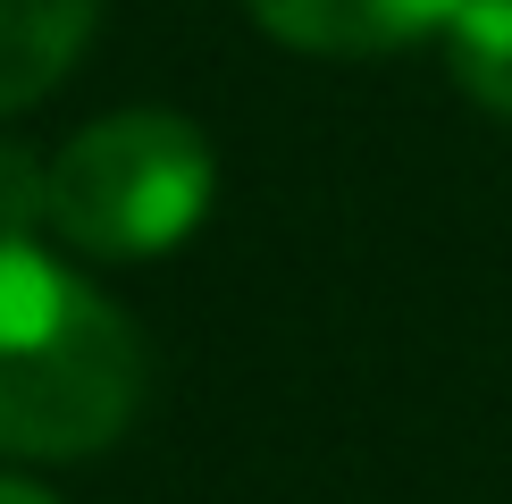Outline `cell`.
I'll use <instances>...</instances> for the list:
<instances>
[{
	"label": "cell",
	"mask_w": 512,
	"mask_h": 504,
	"mask_svg": "<svg viewBox=\"0 0 512 504\" xmlns=\"http://www.w3.org/2000/svg\"><path fill=\"white\" fill-rule=\"evenodd\" d=\"M0 504H59V496H42V488H26V479H0Z\"/></svg>",
	"instance_id": "52a82bcc"
},
{
	"label": "cell",
	"mask_w": 512,
	"mask_h": 504,
	"mask_svg": "<svg viewBox=\"0 0 512 504\" xmlns=\"http://www.w3.org/2000/svg\"><path fill=\"white\" fill-rule=\"evenodd\" d=\"M101 0H0V118L42 101L93 42Z\"/></svg>",
	"instance_id": "277c9868"
},
{
	"label": "cell",
	"mask_w": 512,
	"mask_h": 504,
	"mask_svg": "<svg viewBox=\"0 0 512 504\" xmlns=\"http://www.w3.org/2000/svg\"><path fill=\"white\" fill-rule=\"evenodd\" d=\"M210 185H219V160H210L194 118L118 110L84 126L51 160V219L76 252L152 261V252L194 236V219L210 210Z\"/></svg>",
	"instance_id": "7a4b0ae2"
},
{
	"label": "cell",
	"mask_w": 512,
	"mask_h": 504,
	"mask_svg": "<svg viewBox=\"0 0 512 504\" xmlns=\"http://www.w3.org/2000/svg\"><path fill=\"white\" fill-rule=\"evenodd\" d=\"M143 404V336L68 261L0 236V454H93Z\"/></svg>",
	"instance_id": "6da1fadb"
},
{
	"label": "cell",
	"mask_w": 512,
	"mask_h": 504,
	"mask_svg": "<svg viewBox=\"0 0 512 504\" xmlns=\"http://www.w3.org/2000/svg\"><path fill=\"white\" fill-rule=\"evenodd\" d=\"M34 210H42V219H51V168H42V177H34V168L17 160L9 143H0V236H17V227H26Z\"/></svg>",
	"instance_id": "8992f818"
},
{
	"label": "cell",
	"mask_w": 512,
	"mask_h": 504,
	"mask_svg": "<svg viewBox=\"0 0 512 504\" xmlns=\"http://www.w3.org/2000/svg\"><path fill=\"white\" fill-rule=\"evenodd\" d=\"M445 59L479 110L512 118V0H462L445 26Z\"/></svg>",
	"instance_id": "5b68a950"
},
{
	"label": "cell",
	"mask_w": 512,
	"mask_h": 504,
	"mask_svg": "<svg viewBox=\"0 0 512 504\" xmlns=\"http://www.w3.org/2000/svg\"><path fill=\"white\" fill-rule=\"evenodd\" d=\"M462 0H252V17L319 59H370V51H403L420 34H445Z\"/></svg>",
	"instance_id": "3957f363"
}]
</instances>
